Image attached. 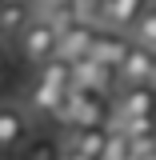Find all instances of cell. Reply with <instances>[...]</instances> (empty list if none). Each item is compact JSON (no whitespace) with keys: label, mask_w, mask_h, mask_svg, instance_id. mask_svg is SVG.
Instances as JSON below:
<instances>
[{"label":"cell","mask_w":156,"mask_h":160,"mask_svg":"<svg viewBox=\"0 0 156 160\" xmlns=\"http://www.w3.org/2000/svg\"><path fill=\"white\" fill-rule=\"evenodd\" d=\"M68 88H72V64H64V60L40 64L32 84H28V92H24V112L28 116H52L56 120Z\"/></svg>","instance_id":"obj_1"},{"label":"cell","mask_w":156,"mask_h":160,"mask_svg":"<svg viewBox=\"0 0 156 160\" xmlns=\"http://www.w3.org/2000/svg\"><path fill=\"white\" fill-rule=\"evenodd\" d=\"M56 120L64 128H108V120H112V100L96 96V92H84V88H68Z\"/></svg>","instance_id":"obj_2"},{"label":"cell","mask_w":156,"mask_h":160,"mask_svg":"<svg viewBox=\"0 0 156 160\" xmlns=\"http://www.w3.org/2000/svg\"><path fill=\"white\" fill-rule=\"evenodd\" d=\"M56 44H60V32H56V24L48 16H32V24L20 32V40H16V48H20V56L28 60V64H48V60H56Z\"/></svg>","instance_id":"obj_3"},{"label":"cell","mask_w":156,"mask_h":160,"mask_svg":"<svg viewBox=\"0 0 156 160\" xmlns=\"http://www.w3.org/2000/svg\"><path fill=\"white\" fill-rule=\"evenodd\" d=\"M32 132V116L24 112V104L0 100V152H20L28 144Z\"/></svg>","instance_id":"obj_4"},{"label":"cell","mask_w":156,"mask_h":160,"mask_svg":"<svg viewBox=\"0 0 156 160\" xmlns=\"http://www.w3.org/2000/svg\"><path fill=\"white\" fill-rule=\"evenodd\" d=\"M112 116H156L152 84H124L112 96Z\"/></svg>","instance_id":"obj_5"},{"label":"cell","mask_w":156,"mask_h":160,"mask_svg":"<svg viewBox=\"0 0 156 160\" xmlns=\"http://www.w3.org/2000/svg\"><path fill=\"white\" fill-rule=\"evenodd\" d=\"M128 48H132V40H128V36L108 32V28H96V40H92V52H88V56L96 60L100 68L120 72V64H124V56H128Z\"/></svg>","instance_id":"obj_6"},{"label":"cell","mask_w":156,"mask_h":160,"mask_svg":"<svg viewBox=\"0 0 156 160\" xmlns=\"http://www.w3.org/2000/svg\"><path fill=\"white\" fill-rule=\"evenodd\" d=\"M152 72H156V56L148 48L132 44L124 64H120V72H116V88H124V84H152Z\"/></svg>","instance_id":"obj_7"},{"label":"cell","mask_w":156,"mask_h":160,"mask_svg":"<svg viewBox=\"0 0 156 160\" xmlns=\"http://www.w3.org/2000/svg\"><path fill=\"white\" fill-rule=\"evenodd\" d=\"M144 4L148 0H112V4H104V28L108 32H120V36H132Z\"/></svg>","instance_id":"obj_8"},{"label":"cell","mask_w":156,"mask_h":160,"mask_svg":"<svg viewBox=\"0 0 156 160\" xmlns=\"http://www.w3.org/2000/svg\"><path fill=\"white\" fill-rule=\"evenodd\" d=\"M36 8L28 0H4L0 4V40H20V32L32 24Z\"/></svg>","instance_id":"obj_9"},{"label":"cell","mask_w":156,"mask_h":160,"mask_svg":"<svg viewBox=\"0 0 156 160\" xmlns=\"http://www.w3.org/2000/svg\"><path fill=\"white\" fill-rule=\"evenodd\" d=\"M104 140H108V128H68L64 136V148H72L88 160H100L104 156Z\"/></svg>","instance_id":"obj_10"},{"label":"cell","mask_w":156,"mask_h":160,"mask_svg":"<svg viewBox=\"0 0 156 160\" xmlns=\"http://www.w3.org/2000/svg\"><path fill=\"white\" fill-rule=\"evenodd\" d=\"M132 44H140V48H148L156 56V0H148L144 4V12H140V20H136V28H132Z\"/></svg>","instance_id":"obj_11"},{"label":"cell","mask_w":156,"mask_h":160,"mask_svg":"<svg viewBox=\"0 0 156 160\" xmlns=\"http://www.w3.org/2000/svg\"><path fill=\"white\" fill-rule=\"evenodd\" d=\"M60 148H64V144H56L52 136H36V140H28V144L20 148V156L24 160H60Z\"/></svg>","instance_id":"obj_12"},{"label":"cell","mask_w":156,"mask_h":160,"mask_svg":"<svg viewBox=\"0 0 156 160\" xmlns=\"http://www.w3.org/2000/svg\"><path fill=\"white\" fill-rule=\"evenodd\" d=\"M100 160H132V140L120 136L116 128H108V140H104V156Z\"/></svg>","instance_id":"obj_13"},{"label":"cell","mask_w":156,"mask_h":160,"mask_svg":"<svg viewBox=\"0 0 156 160\" xmlns=\"http://www.w3.org/2000/svg\"><path fill=\"white\" fill-rule=\"evenodd\" d=\"M132 160H156L152 140H140V144H132Z\"/></svg>","instance_id":"obj_14"},{"label":"cell","mask_w":156,"mask_h":160,"mask_svg":"<svg viewBox=\"0 0 156 160\" xmlns=\"http://www.w3.org/2000/svg\"><path fill=\"white\" fill-rule=\"evenodd\" d=\"M60 160H88V156H80V152H72V148H60Z\"/></svg>","instance_id":"obj_15"},{"label":"cell","mask_w":156,"mask_h":160,"mask_svg":"<svg viewBox=\"0 0 156 160\" xmlns=\"http://www.w3.org/2000/svg\"><path fill=\"white\" fill-rule=\"evenodd\" d=\"M4 68H8V52H4V40H0V76H4Z\"/></svg>","instance_id":"obj_16"},{"label":"cell","mask_w":156,"mask_h":160,"mask_svg":"<svg viewBox=\"0 0 156 160\" xmlns=\"http://www.w3.org/2000/svg\"><path fill=\"white\" fill-rule=\"evenodd\" d=\"M152 92H156V72H152Z\"/></svg>","instance_id":"obj_17"},{"label":"cell","mask_w":156,"mask_h":160,"mask_svg":"<svg viewBox=\"0 0 156 160\" xmlns=\"http://www.w3.org/2000/svg\"><path fill=\"white\" fill-rule=\"evenodd\" d=\"M152 148H156V132H152Z\"/></svg>","instance_id":"obj_18"},{"label":"cell","mask_w":156,"mask_h":160,"mask_svg":"<svg viewBox=\"0 0 156 160\" xmlns=\"http://www.w3.org/2000/svg\"><path fill=\"white\" fill-rule=\"evenodd\" d=\"M100 4H112V0H100Z\"/></svg>","instance_id":"obj_19"},{"label":"cell","mask_w":156,"mask_h":160,"mask_svg":"<svg viewBox=\"0 0 156 160\" xmlns=\"http://www.w3.org/2000/svg\"><path fill=\"white\" fill-rule=\"evenodd\" d=\"M0 156H4V152H0Z\"/></svg>","instance_id":"obj_20"},{"label":"cell","mask_w":156,"mask_h":160,"mask_svg":"<svg viewBox=\"0 0 156 160\" xmlns=\"http://www.w3.org/2000/svg\"><path fill=\"white\" fill-rule=\"evenodd\" d=\"M0 4H4V0H0Z\"/></svg>","instance_id":"obj_21"}]
</instances>
